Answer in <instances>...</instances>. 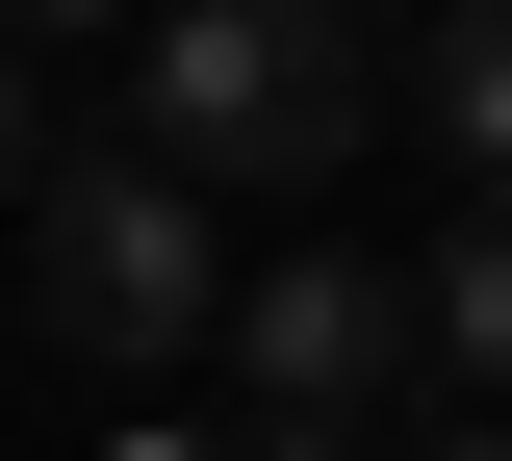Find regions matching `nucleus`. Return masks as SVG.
I'll use <instances>...</instances> for the list:
<instances>
[{
	"mask_svg": "<svg viewBox=\"0 0 512 461\" xmlns=\"http://www.w3.org/2000/svg\"><path fill=\"white\" fill-rule=\"evenodd\" d=\"M128 129L180 154L205 205H231V180H282V205H308L333 154L384 129V52H359V0H154V77H128Z\"/></svg>",
	"mask_w": 512,
	"mask_h": 461,
	"instance_id": "1",
	"label": "nucleus"
},
{
	"mask_svg": "<svg viewBox=\"0 0 512 461\" xmlns=\"http://www.w3.org/2000/svg\"><path fill=\"white\" fill-rule=\"evenodd\" d=\"M436 461H512V436H436Z\"/></svg>",
	"mask_w": 512,
	"mask_h": 461,
	"instance_id": "10",
	"label": "nucleus"
},
{
	"mask_svg": "<svg viewBox=\"0 0 512 461\" xmlns=\"http://www.w3.org/2000/svg\"><path fill=\"white\" fill-rule=\"evenodd\" d=\"M231 359H256V410H384L410 359H436V282H384V257H256V282H231Z\"/></svg>",
	"mask_w": 512,
	"mask_h": 461,
	"instance_id": "3",
	"label": "nucleus"
},
{
	"mask_svg": "<svg viewBox=\"0 0 512 461\" xmlns=\"http://www.w3.org/2000/svg\"><path fill=\"white\" fill-rule=\"evenodd\" d=\"M0 231H26V26H0Z\"/></svg>",
	"mask_w": 512,
	"mask_h": 461,
	"instance_id": "7",
	"label": "nucleus"
},
{
	"mask_svg": "<svg viewBox=\"0 0 512 461\" xmlns=\"http://www.w3.org/2000/svg\"><path fill=\"white\" fill-rule=\"evenodd\" d=\"M0 26H52V52H77V26H154V0H0Z\"/></svg>",
	"mask_w": 512,
	"mask_h": 461,
	"instance_id": "8",
	"label": "nucleus"
},
{
	"mask_svg": "<svg viewBox=\"0 0 512 461\" xmlns=\"http://www.w3.org/2000/svg\"><path fill=\"white\" fill-rule=\"evenodd\" d=\"M26 308H52L77 359H103V385L205 359V333H231V257H205V180H180L154 129H128V154H52V180H26Z\"/></svg>",
	"mask_w": 512,
	"mask_h": 461,
	"instance_id": "2",
	"label": "nucleus"
},
{
	"mask_svg": "<svg viewBox=\"0 0 512 461\" xmlns=\"http://www.w3.org/2000/svg\"><path fill=\"white\" fill-rule=\"evenodd\" d=\"M256 461H384V436H359V410H256Z\"/></svg>",
	"mask_w": 512,
	"mask_h": 461,
	"instance_id": "6",
	"label": "nucleus"
},
{
	"mask_svg": "<svg viewBox=\"0 0 512 461\" xmlns=\"http://www.w3.org/2000/svg\"><path fill=\"white\" fill-rule=\"evenodd\" d=\"M410 282H436V359H461V385H512V180H461V231Z\"/></svg>",
	"mask_w": 512,
	"mask_h": 461,
	"instance_id": "4",
	"label": "nucleus"
},
{
	"mask_svg": "<svg viewBox=\"0 0 512 461\" xmlns=\"http://www.w3.org/2000/svg\"><path fill=\"white\" fill-rule=\"evenodd\" d=\"M103 461H205V436H103Z\"/></svg>",
	"mask_w": 512,
	"mask_h": 461,
	"instance_id": "9",
	"label": "nucleus"
},
{
	"mask_svg": "<svg viewBox=\"0 0 512 461\" xmlns=\"http://www.w3.org/2000/svg\"><path fill=\"white\" fill-rule=\"evenodd\" d=\"M436 129H461V180H512V0H436Z\"/></svg>",
	"mask_w": 512,
	"mask_h": 461,
	"instance_id": "5",
	"label": "nucleus"
}]
</instances>
